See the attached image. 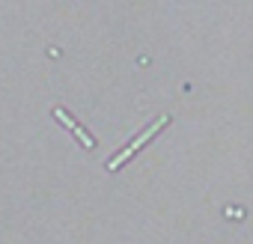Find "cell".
I'll return each instance as SVG.
<instances>
[{"instance_id": "cell-2", "label": "cell", "mask_w": 253, "mask_h": 244, "mask_svg": "<svg viewBox=\"0 0 253 244\" xmlns=\"http://www.w3.org/2000/svg\"><path fill=\"white\" fill-rule=\"evenodd\" d=\"M54 116H57V119H63V122H66V125H69V128H72V134H75V137H78V140H84V146H86V149H92V137H89V134H84V128H78V125H75V122H72V119H69V116H66V113H63V110H54Z\"/></svg>"}, {"instance_id": "cell-1", "label": "cell", "mask_w": 253, "mask_h": 244, "mask_svg": "<svg viewBox=\"0 0 253 244\" xmlns=\"http://www.w3.org/2000/svg\"><path fill=\"white\" fill-rule=\"evenodd\" d=\"M164 122H167V116H161V119L155 122L152 128H146V131H143V134H140V137H137V140L131 143V146H125V149H122V152H119V155H116V158H113V161L107 164V167H110V170H116V167H119V164H122L125 158H131V155H134V149H137V146H143V143H146V140H149V137H152V134H155V131L161 128V125H164Z\"/></svg>"}]
</instances>
